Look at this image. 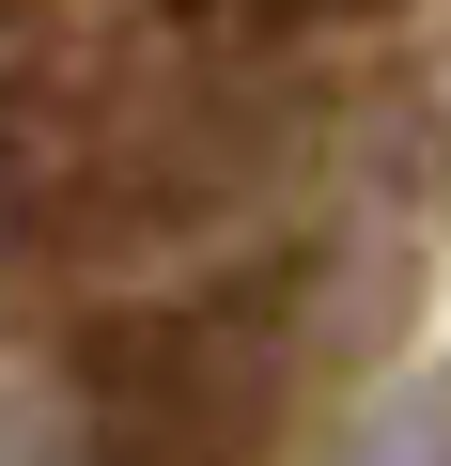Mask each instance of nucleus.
I'll return each mask as SVG.
<instances>
[{"label":"nucleus","mask_w":451,"mask_h":466,"mask_svg":"<svg viewBox=\"0 0 451 466\" xmlns=\"http://www.w3.org/2000/svg\"><path fill=\"white\" fill-rule=\"evenodd\" d=\"M327 171V16L296 0H140L47 47L0 109V249L140 311L234 265H296Z\"/></svg>","instance_id":"obj_1"},{"label":"nucleus","mask_w":451,"mask_h":466,"mask_svg":"<svg viewBox=\"0 0 451 466\" xmlns=\"http://www.w3.org/2000/svg\"><path fill=\"white\" fill-rule=\"evenodd\" d=\"M296 280L312 265H234V280L94 311L63 466H265L281 373H296Z\"/></svg>","instance_id":"obj_2"},{"label":"nucleus","mask_w":451,"mask_h":466,"mask_svg":"<svg viewBox=\"0 0 451 466\" xmlns=\"http://www.w3.org/2000/svg\"><path fill=\"white\" fill-rule=\"evenodd\" d=\"M343 466H451V389L420 373V389H389L358 435H343Z\"/></svg>","instance_id":"obj_3"}]
</instances>
